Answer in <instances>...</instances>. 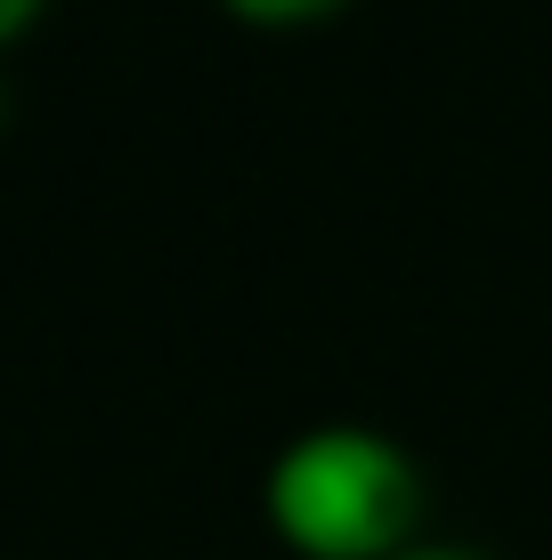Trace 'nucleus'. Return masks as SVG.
I'll use <instances>...</instances> for the list:
<instances>
[{
  "instance_id": "f257e3e1",
  "label": "nucleus",
  "mask_w": 552,
  "mask_h": 560,
  "mask_svg": "<svg viewBox=\"0 0 552 560\" xmlns=\"http://www.w3.org/2000/svg\"><path fill=\"white\" fill-rule=\"evenodd\" d=\"M414 512V463L374 431H309L269 471V520L309 560H398Z\"/></svg>"
},
{
  "instance_id": "f03ea898",
  "label": "nucleus",
  "mask_w": 552,
  "mask_h": 560,
  "mask_svg": "<svg viewBox=\"0 0 552 560\" xmlns=\"http://www.w3.org/2000/svg\"><path fill=\"white\" fill-rule=\"evenodd\" d=\"M236 16H252V25H301V16L333 9V0H227Z\"/></svg>"
},
{
  "instance_id": "7ed1b4c3",
  "label": "nucleus",
  "mask_w": 552,
  "mask_h": 560,
  "mask_svg": "<svg viewBox=\"0 0 552 560\" xmlns=\"http://www.w3.org/2000/svg\"><path fill=\"white\" fill-rule=\"evenodd\" d=\"M33 9H42V0H0V42H9V33H25V25H33Z\"/></svg>"
},
{
  "instance_id": "20e7f679",
  "label": "nucleus",
  "mask_w": 552,
  "mask_h": 560,
  "mask_svg": "<svg viewBox=\"0 0 552 560\" xmlns=\"http://www.w3.org/2000/svg\"><path fill=\"white\" fill-rule=\"evenodd\" d=\"M398 560H463V552H398Z\"/></svg>"
}]
</instances>
